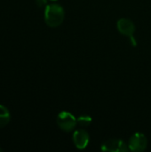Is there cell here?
<instances>
[{"instance_id": "6da1fadb", "label": "cell", "mask_w": 151, "mask_h": 152, "mask_svg": "<svg viewBox=\"0 0 151 152\" xmlns=\"http://www.w3.org/2000/svg\"><path fill=\"white\" fill-rule=\"evenodd\" d=\"M65 18V12L62 6L57 4H51L45 6L44 21L47 26L56 28L60 26Z\"/></svg>"}, {"instance_id": "8992f818", "label": "cell", "mask_w": 151, "mask_h": 152, "mask_svg": "<svg viewBox=\"0 0 151 152\" xmlns=\"http://www.w3.org/2000/svg\"><path fill=\"white\" fill-rule=\"evenodd\" d=\"M117 27L118 31L122 35L126 36L128 37H131V36H133V34L135 32V25H134V23L131 20L126 19V18L119 19L117 23Z\"/></svg>"}, {"instance_id": "3957f363", "label": "cell", "mask_w": 151, "mask_h": 152, "mask_svg": "<svg viewBox=\"0 0 151 152\" xmlns=\"http://www.w3.org/2000/svg\"><path fill=\"white\" fill-rule=\"evenodd\" d=\"M101 151L110 152H125L129 151L128 144L119 139H109L101 145Z\"/></svg>"}, {"instance_id": "30bf717a", "label": "cell", "mask_w": 151, "mask_h": 152, "mask_svg": "<svg viewBox=\"0 0 151 152\" xmlns=\"http://www.w3.org/2000/svg\"><path fill=\"white\" fill-rule=\"evenodd\" d=\"M128 38H129V40H130V42H131L132 45H133V46L137 45V41H136V39L133 37V36H131V37H129Z\"/></svg>"}, {"instance_id": "7a4b0ae2", "label": "cell", "mask_w": 151, "mask_h": 152, "mask_svg": "<svg viewBox=\"0 0 151 152\" xmlns=\"http://www.w3.org/2000/svg\"><path fill=\"white\" fill-rule=\"evenodd\" d=\"M57 125L64 132H70L75 129L77 118L68 111H61L57 116Z\"/></svg>"}, {"instance_id": "52a82bcc", "label": "cell", "mask_w": 151, "mask_h": 152, "mask_svg": "<svg viewBox=\"0 0 151 152\" xmlns=\"http://www.w3.org/2000/svg\"><path fill=\"white\" fill-rule=\"evenodd\" d=\"M10 121V113L8 110L3 106L0 105V128L4 127Z\"/></svg>"}, {"instance_id": "8fae6325", "label": "cell", "mask_w": 151, "mask_h": 152, "mask_svg": "<svg viewBox=\"0 0 151 152\" xmlns=\"http://www.w3.org/2000/svg\"><path fill=\"white\" fill-rule=\"evenodd\" d=\"M51 1H57V0H51Z\"/></svg>"}, {"instance_id": "5b68a950", "label": "cell", "mask_w": 151, "mask_h": 152, "mask_svg": "<svg viewBox=\"0 0 151 152\" xmlns=\"http://www.w3.org/2000/svg\"><path fill=\"white\" fill-rule=\"evenodd\" d=\"M89 134L84 129L76 130L73 134V142L75 146L79 150H84L89 143Z\"/></svg>"}, {"instance_id": "9c48e42d", "label": "cell", "mask_w": 151, "mask_h": 152, "mask_svg": "<svg viewBox=\"0 0 151 152\" xmlns=\"http://www.w3.org/2000/svg\"><path fill=\"white\" fill-rule=\"evenodd\" d=\"M36 4L38 7H44L47 5V0H36Z\"/></svg>"}, {"instance_id": "277c9868", "label": "cell", "mask_w": 151, "mask_h": 152, "mask_svg": "<svg viewBox=\"0 0 151 152\" xmlns=\"http://www.w3.org/2000/svg\"><path fill=\"white\" fill-rule=\"evenodd\" d=\"M147 145V138L142 133H136L133 135H132L128 142L129 150L132 151H143L146 150Z\"/></svg>"}, {"instance_id": "ba28073f", "label": "cell", "mask_w": 151, "mask_h": 152, "mask_svg": "<svg viewBox=\"0 0 151 152\" xmlns=\"http://www.w3.org/2000/svg\"><path fill=\"white\" fill-rule=\"evenodd\" d=\"M92 122V118L88 115H82L77 119V123L81 127H86L90 126Z\"/></svg>"}]
</instances>
